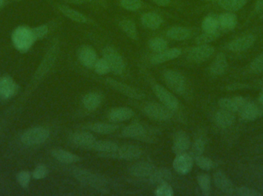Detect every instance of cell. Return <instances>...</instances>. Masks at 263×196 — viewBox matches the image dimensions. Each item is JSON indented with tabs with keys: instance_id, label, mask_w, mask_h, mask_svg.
Masks as SVG:
<instances>
[{
	"instance_id": "cell-1",
	"label": "cell",
	"mask_w": 263,
	"mask_h": 196,
	"mask_svg": "<svg viewBox=\"0 0 263 196\" xmlns=\"http://www.w3.org/2000/svg\"><path fill=\"white\" fill-rule=\"evenodd\" d=\"M72 175L76 180L85 186H90L94 189H103L109 184L107 179L100 174L94 173L84 169H75L72 170Z\"/></svg>"
},
{
	"instance_id": "cell-2",
	"label": "cell",
	"mask_w": 263,
	"mask_h": 196,
	"mask_svg": "<svg viewBox=\"0 0 263 196\" xmlns=\"http://www.w3.org/2000/svg\"><path fill=\"white\" fill-rule=\"evenodd\" d=\"M12 42L15 49L21 52L29 50L34 41H36L34 37L32 29L26 26H20L17 28L12 35Z\"/></svg>"
},
{
	"instance_id": "cell-3",
	"label": "cell",
	"mask_w": 263,
	"mask_h": 196,
	"mask_svg": "<svg viewBox=\"0 0 263 196\" xmlns=\"http://www.w3.org/2000/svg\"><path fill=\"white\" fill-rule=\"evenodd\" d=\"M103 56L109 64L110 72L112 73L120 75L124 72L126 69L124 60L115 48L112 46H106L103 50Z\"/></svg>"
},
{
	"instance_id": "cell-4",
	"label": "cell",
	"mask_w": 263,
	"mask_h": 196,
	"mask_svg": "<svg viewBox=\"0 0 263 196\" xmlns=\"http://www.w3.org/2000/svg\"><path fill=\"white\" fill-rule=\"evenodd\" d=\"M144 113L147 117L157 121H167L173 117V111L165 105L157 103H149L144 107Z\"/></svg>"
},
{
	"instance_id": "cell-5",
	"label": "cell",
	"mask_w": 263,
	"mask_h": 196,
	"mask_svg": "<svg viewBox=\"0 0 263 196\" xmlns=\"http://www.w3.org/2000/svg\"><path fill=\"white\" fill-rule=\"evenodd\" d=\"M165 83L175 93H183L186 89V81L185 77L177 71L167 70L163 73Z\"/></svg>"
},
{
	"instance_id": "cell-6",
	"label": "cell",
	"mask_w": 263,
	"mask_h": 196,
	"mask_svg": "<svg viewBox=\"0 0 263 196\" xmlns=\"http://www.w3.org/2000/svg\"><path fill=\"white\" fill-rule=\"evenodd\" d=\"M49 137L47 129L43 127H35L29 129L22 136V142L25 144L32 146L44 143Z\"/></svg>"
},
{
	"instance_id": "cell-7",
	"label": "cell",
	"mask_w": 263,
	"mask_h": 196,
	"mask_svg": "<svg viewBox=\"0 0 263 196\" xmlns=\"http://www.w3.org/2000/svg\"><path fill=\"white\" fill-rule=\"evenodd\" d=\"M106 84L109 87L112 88L114 90L117 91L119 93L122 94L128 98L136 99V100H142L145 98V95L141 91L124 84V83L117 81V80L108 78L106 80Z\"/></svg>"
},
{
	"instance_id": "cell-8",
	"label": "cell",
	"mask_w": 263,
	"mask_h": 196,
	"mask_svg": "<svg viewBox=\"0 0 263 196\" xmlns=\"http://www.w3.org/2000/svg\"><path fill=\"white\" fill-rule=\"evenodd\" d=\"M153 90L156 96L162 102V104L165 105L173 111L178 109L179 106V100L165 88L161 84H156L153 85Z\"/></svg>"
},
{
	"instance_id": "cell-9",
	"label": "cell",
	"mask_w": 263,
	"mask_h": 196,
	"mask_svg": "<svg viewBox=\"0 0 263 196\" xmlns=\"http://www.w3.org/2000/svg\"><path fill=\"white\" fill-rule=\"evenodd\" d=\"M215 48L209 45H197L189 51L188 58L195 63H202L214 54Z\"/></svg>"
},
{
	"instance_id": "cell-10",
	"label": "cell",
	"mask_w": 263,
	"mask_h": 196,
	"mask_svg": "<svg viewBox=\"0 0 263 196\" xmlns=\"http://www.w3.org/2000/svg\"><path fill=\"white\" fill-rule=\"evenodd\" d=\"M69 141L73 146L80 149H93L97 140L90 133L77 132L71 134Z\"/></svg>"
},
{
	"instance_id": "cell-11",
	"label": "cell",
	"mask_w": 263,
	"mask_h": 196,
	"mask_svg": "<svg viewBox=\"0 0 263 196\" xmlns=\"http://www.w3.org/2000/svg\"><path fill=\"white\" fill-rule=\"evenodd\" d=\"M142 155V150L139 146L135 145L126 144L119 146L114 154V159L117 160H138Z\"/></svg>"
},
{
	"instance_id": "cell-12",
	"label": "cell",
	"mask_w": 263,
	"mask_h": 196,
	"mask_svg": "<svg viewBox=\"0 0 263 196\" xmlns=\"http://www.w3.org/2000/svg\"><path fill=\"white\" fill-rule=\"evenodd\" d=\"M256 40V36L252 34L238 37L228 43L227 49L233 52H245L254 45Z\"/></svg>"
},
{
	"instance_id": "cell-13",
	"label": "cell",
	"mask_w": 263,
	"mask_h": 196,
	"mask_svg": "<svg viewBox=\"0 0 263 196\" xmlns=\"http://www.w3.org/2000/svg\"><path fill=\"white\" fill-rule=\"evenodd\" d=\"M77 56L80 63L83 64L86 69H93L96 62H97V54L95 49L89 46H82L77 52Z\"/></svg>"
},
{
	"instance_id": "cell-14",
	"label": "cell",
	"mask_w": 263,
	"mask_h": 196,
	"mask_svg": "<svg viewBox=\"0 0 263 196\" xmlns=\"http://www.w3.org/2000/svg\"><path fill=\"white\" fill-rule=\"evenodd\" d=\"M193 157L189 154H182L176 155L173 163L175 171L179 175H187L190 173L193 166Z\"/></svg>"
},
{
	"instance_id": "cell-15",
	"label": "cell",
	"mask_w": 263,
	"mask_h": 196,
	"mask_svg": "<svg viewBox=\"0 0 263 196\" xmlns=\"http://www.w3.org/2000/svg\"><path fill=\"white\" fill-rule=\"evenodd\" d=\"M156 170V167L153 163L148 162H139L132 165L128 169V172L133 177L137 178H149L153 172Z\"/></svg>"
},
{
	"instance_id": "cell-16",
	"label": "cell",
	"mask_w": 263,
	"mask_h": 196,
	"mask_svg": "<svg viewBox=\"0 0 263 196\" xmlns=\"http://www.w3.org/2000/svg\"><path fill=\"white\" fill-rule=\"evenodd\" d=\"M213 181L217 189L225 195H232L234 193L235 187L233 182L222 171L215 172Z\"/></svg>"
},
{
	"instance_id": "cell-17",
	"label": "cell",
	"mask_w": 263,
	"mask_h": 196,
	"mask_svg": "<svg viewBox=\"0 0 263 196\" xmlns=\"http://www.w3.org/2000/svg\"><path fill=\"white\" fill-rule=\"evenodd\" d=\"M191 146V140L186 133L178 131L173 137V144L172 149L176 155L185 154Z\"/></svg>"
},
{
	"instance_id": "cell-18",
	"label": "cell",
	"mask_w": 263,
	"mask_h": 196,
	"mask_svg": "<svg viewBox=\"0 0 263 196\" xmlns=\"http://www.w3.org/2000/svg\"><path fill=\"white\" fill-rule=\"evenodd\" d=\"M247 102L248 101L244 97L235 96L233 98L219 99L218 104L221 109L236 113L239 112Z\"/></svg>"
},
{
	"instance_id": "cell-19",
	"label": "cell",
	"mask_w": 263,
	"mask_h": 196,
	"mask_svg": "<svg viewBox=\"0 0 263 196\" xmlns=\"http://www.w3.org/2000/svg\"><path fill=\"white\" fill-rule=\"evenodd\" d=\"M119 146L110 140H99L96 141L93 149L99 153V155L103 158L114 159V154Z\"/></svg>"
},
{
	"instance_id": "cell-20",
	"label": "cell",
	"mask_w": 263,
	"mask_h": 196,
	"mask_svg": "<svg viewBox=\"0 0 263 196\" xmlns=\"http://www.w3.org/2000/svg\"><path fill=\"white\" fill-rule=\"evenodd\" d=\"M182 54V49L179 48H173V49H167L162 52L156 53L151 59L150 62L153 64H160L167 61H172L179 58Z\"/></svg>"
},
{
	"instance_id": "cell-21",
	"label": "cell",
	"mask_w": 263,
	"mask_h": 196,
	"mask_svg": "<svg viewBox=\"0 0 263 196\" xmlns=\"http://www.w3.org/2000/svg\"><path fill=\"white\" fill-rule=\"evenodd\" d=\"M58 9L65 16L75 23H80V24H89L92 21L90 18L84 14L66 5H58Z\"/></svg>"
},
{
	"instance_id": "cell-22",
	"label": "cell",
	"mask_w": 263,
	"mask_h": 196,
	"mask_svg": "<svg viewBox=\"0 0 263 196\" xmlns=\"http://www.w3.org/2000/svg\"><path fill=\"white\" fill-rule=\"evenodd\" d=\"M141 23L144 27L151 30L159 29L164 20L162 15L156 12H147L142 14L140 18Z\"/></svg>"
},
{
	"instance_id": "cell-23",
	"label": "cell",
	"mask_w": 263,
	"mask_h": 196,
	"mask_svg": "<svg viewBox=\"0 0 263 196\" xmlns=\"http://www.w3.org/2000/svg\"><path fill=\"white\" fill-rule=\"evenodd\" d=\"M134 115V111L131 108L117 107L109 111L108 118L114 123H120L130 120Z\"/></svg>"
},
{
	"instance_id": "cell-24",
	"label": "cell",
	"mask_w": 263,
	"mask_h": 196,
	"mask_svg": "<svg viewBox=\"0 0 263 196\" xmlns=\"http://www.w3.org/2000/svg\"><path fill=\"white\" fill-rule=\"evenodd\" d=\"M219 27L222 32L233 30L237 26L238 18L234 12H226L218 15Z\"/></svg>"
},
{
	"instance_id": "cell-25",
	"label": "cell",
	"mask_w": 263,
	"mask_h": 196,
	"mask_svg": "<svg viewBox=\"0 0 263 196\" xmlns=\"http://www.w3.org/2000/svg\"><path fill=\"white\" fill-rule=\"evenodd\" d=\"M228 68V61L225 54L219 53L213 60L210 66V73L215 76H220L227 72Z\"/></svg>"
},
{
	"instance_id": "cell-26",
	"label": "cell",
	"mask_w": 263,
	"mask_h": 196,
	"mask_svg": "<svg viewBox=\"0 0 263 196\" xmlns=\"http://www.w3.org/2000/svg\"><path fill=\"white\" fill-rule=\"evenodd\" d=\"M165 35L170 39L175 40V41H185L191 38L193 33L191 29L189 28L183 27V26H174L168 29Z\"/></svg>"
},
{
	"instance_id": "cell-27",
	"label": "cell",
	"mask_w": 263,
	"mask_h": 196,
	"mask_svg": "<svg viewBox=\"0 0 263 196\" xmlns=\"http://www.w3.org/2000/svg\"><path fill=\"white\" fill-rule=\"evenodd\" d=\"M216 124L222 128H228L233 126L236 122L234 113L227 110L221 109L215 115Z\"/></svg>"
},
{
	"instance_id": "cell-28",
	"label": "cell",
	"mask_w": 263,
	"mask_h": 196,
	"mask_svg": "<svg viewBox=\"0 0 263 196\" xmlns=\"http://www.w3.org/2000/svg\"><path fill=\"white\" fill-rule=\"evenodd\" d=\"M17 86L12 78L4 77L0 79V97L9 98L16 93Z\"/></svg>"
},
{
	"instance_id": "cell-29",
	"label": "cell",
	"mask_w": 263,
	"mask_h": 196,
	"mask_svg": "<svg viewBox=\"0 0 263 196\" xmlns=\"http://www.w3.org/2000/svg\"><path fill=\"white\" fill-rule=\"evenodd\" d=\"M51 154L55 160H58L60 163H65V164H72V163L80 162L81 160L79 156L68 152L64 149H53Z\"/></svg>"
},
{
	"instance_id": "cell-30",
	"label": "cell",
	"mask_w": 263,
	"mask_h": 196,
	"mask_svg": "<svg viewBox=\"0 0 263 196\" xmlns=\"http://www.w3.org/2000/svg\"><path fill=\"white\" fill-rule=\"evenodd\" d=\"M173 178V174L170 169L166 168H161V169H156V170L153 172V175L149 177V181L152 184L159 185L162 183H168Z\"/></svg>"
},
{
	"instance_id": "cell-31",
	"label": "cell",
	"mask_w": 263,
	"mask_h": 196,
	"mask_svg": "<svg viewBox=\"0 0 263 196\" xmlns=\"http://www.w3.org/2000/svg\"><path fill=\"white\" fill-rule=\"evenodd\" d=\"M103 97L97 92H91L85 95L83 98V106L87 111H96L101 105Z\"/></svg>"
},
{
	"instance_id": "cell-32",
	"label": "cell",
	"mask_w": 263,
	"mask_h": 196,
	"mask_svg": "<svg viewBox=\"0 0 263 196\" xmlns=\"http://www.w3.org/2000/svg\"><path fill=\"white\" fill-rule=\"evenodd\" d=\"M145 134V129L140 123H132L125 126L122 130V135L126 138L141 139Z\"/></svg>"
},
{
	"instance_id": "cell-33",
	"label": "cell",
	"mask_w": 263,
	"mask_h": 196,
	"mask_svg": "<svg viewBox=\"0 0 263 196\" xmlns=\"http://www.w3.org/2000/svg\"><path fill=\"white\" fill-rule=\"evenodd\" d=\"M119 27L123 33L126 34L129 38L133 40H137L139 37L137 27L136 23L129 18H124L119 21Z\"/></svg>"
},
{
	"instance_id": "cell-34",
	"label": "cell",
	"mask_w": 263,
	"mask_h": 196,
	"mask_svg": "<svg viewBox=\"0 0 263 196\" xmlns=\"http://www.w3.org/2000/svg\"><path fill=\"white\" fill-rule=\"evenodd\" d=\"M89 129L96 134H112L116 132L119 129V126L116 123H102V122H97V123H92L89 125Z\"/></svg>"
},
{
	"instance_id": "cell-35",
	"label": "cell",
	"mask_w": 263,
	"mask_h": 196,
	"mask_svg": "<svg viewBox=\"0 0 263 196\" xmlns=\"http://www.w3.org/2000/svg\"><path fill=\"white\" fill-rule=\"evenodd\" d=\"M241 117L247 121H253L259 117V111L258 106L251 102H247L241 109Z\"/></svg>"
},
{
	"instance_id": "cell-36",
	"label": "cell",
	"mask_w": 263,
	"mask_h": 196,
	"mask_svg": "<svg viewBox=\"0 0 263 196\" xmlns=\"http://www.w3.org/2000/svg\"><path fill=\"white\" fill-rule=\"evenodd\" d=\"M219 6L227 12H235L242 9L247 3V0H219Z\"/></svg>"
},
{
	"instance_id": "cell-37",
	"label": "cell",
	"mask_w": 263,
	"mask_h": 196,
	"mask_svg": "<svg viewBox=\"0 0 263 196\" xmlns=\"http://www.w3.org/2000/svg\"><path fill=\"white\" fill-rule=\"evenodd\" d=\"M202 29L205 32H213L220 30L218 15H208L202 21Z\"/></svg>"
},
{
	"instance_id": "cell-38",
	"label": "cell",
	"mask_w": 263,
	"mask_h": 196,
	"mask_svg": "<svg viewBox=\"0 0 263 196\" xmlns=\"http://www.w3.org/2000/svg\"><path fill=\"white\" fill-rule=\"evenodd\" d=\"M119 6L125 10L136 12L144 9L147 4L142 0H118Z\"/></svg>"
},
{
	"instance_id": "cell-39",
	"label": "cell",
	"mask_w": 263,
	"mask_h": 196,
	"mask_svg": "<svg viewBox=\"0 0 263 196\" xmlns=\"http://www.w3.org/2000/svg\"><path fill=\"white\" fill-rule=\"evenodd\" d=\"M148 46L155 53H159L168 49V41L162 37H154L148 40Z\"/></svg>"
},
{
	"instance_id": "cell-40",
	"label": "cell",
	"mask_w": 263,
	"mask_h": 196,
	"mask_svg": "<svg viewBox=\"0 0 263 196\" xmlns=\"http://www.w3.org/2000/svg\"><path fill=\"white\" fill-rule=\"evenodd\" d=\"M222 32V31L221 29L213 32H203V33L196 37L195 41L197 45H209L219 38Z\"/></svg>"
},
{
	"instance_id": "cell-41",
	"label": "cell",
	"mask_w": 263,
	"mask_h": 196,
	"mask_svg": "<svg viewBox=\"0 0 263 196\" xmlns=\"http://www.w3.org/2000/svg\"><path fill=\"white\" fill-rule=\"evenodd\" d=\"M197 183L204 195H209L211 190V179L208 174L202 173L197 177Z\"/></svg>"
},
{
	"instance_id": "cell-42",
	"label": "cell",
	"mask_w": 263,
	"mask_h": 196,
	"mask_svg": "<svg viewBox=\"0 0 263 196\" xmlns=\"http://www.w3.org/2000/svg\"><path fill=\"white\" fill-rule=\"evenodd\" d=\"M205 143L202 139H196L193 144L190 146V155L193 157V160L196 157L202 156L205 151Z\"/></svg>"
},
{
	"instance_id": "cell-43",
	"label": "cell",
	"mask_w": 263,
	"mask_h": 196,
	"mask_svg": "<svg viewBox=\"0 0 263 196\" xmlns=\"http://www.w3.org/2000/svg\"><path fill=\"white\" fill-rule=\"evenodd\" d=\"M196 165L204 171H210L214 168V162L211 159L208 157H203V156H199L194 159Z\"/></svg>"
},
{
	"instance_id": "cell-44",
	"label": "cell",
	"mask_w": 263,
	"mask_h": 196,
	"mask_svg": "<svg viewBox=\"0 0 263 196\" xmlns=\"http://www.w3.org/2000/svg\"><path fill=\"white\" fill-rule=\"evenodd\" d=\"M93 69L99 75H105L110 72V68H109V64L103 58L97 59Z\"/></svg>"
},
{
	"instance_id": "cell-45",
	"label": "cell",
	"mask_w": 263,
	"mask_h": 196,
	"mask_svg": "<svg viewBox=\"0 0 263 196\" xmlns=\"http://www.w3.org/2000/svg\"><path fill=\"white\" fill-rule=\"evenodd\" d=\"M155 195L156 196H173L174 195L173 189L168 183H162L159 185L155 191Z\"/></svg>"
},
{
	"instance_id": "cell-46",
	"label": "cell",
	"mask_w": 263,
	"mask_h": 196,
	"mask_svg": "<svg viewBox=\"0 0 263 196\" xmlns=\"http://www.w3.org/2000/svg\"><path fill=\"white\" fill-rule=\"evenodd\" d=\"M250 69L255 74H259L263 72V52L252 61L250 64Z\"/></svg>"
},
{
	"instance_id": "cell-47",
	"label": "cell",
	"mask_w": 263,
	"mask_h": 196,
	"mask_svg": "<svg viewBox=\"0 0 263 196\" xmlns=\"http://www.w3.org/2000/svg\"><path fill=\"white\" fill-rule=\"evenodd\" d=\"M236 195L239 196H262V193L259 191L256 190L247 186H241L236 189Z\"/></svg>"
},
{
	"instance_id": "cell-48",
	"label": "cell",
	"mask_w": 263,
	"mask_h": 196,
	"mask_svg": "<svg viewBox=\"0 0 263 196\" xmlns=\"http://www.w3.org/2000/svg\"><path fill=\"white\" fill-rule=\"evenodd\" d=\"M32 29L35 40L41 39V38H44L47 35L48 32H49V29H48V27L46 26H38V27L34 28V29Z\"/></svg>"
},
{
	"instance_id": "cell-49",
	"label": "cell",
	"mask_w": 263,
	"mask_h": 196,
	"mask_svg": "<svg viewBox=\"0 0 263 196\" xmlns=\"http://www.w3.org/2000/svg\"><path fill=\"white\" fill-rule=\"evenodd\" d=\"M48 173L47 168L45 166H39L35 168L33 172V177L36 180H40V179L44 178L46 177Z\"/></svg>"
},
{
	"instance_id": "cell-50",
	"label": "cell",
	"mask_w": 263,
	"mask_h": 196,
	"mask_svg": "<svg viewBox=\"0 0 263 196\" xmlns=\"http://www.w3.org/2000/svg\"><path fill=\"white\" fill-rule=\"evenodd\" d=\"M17 180L23 187H26L30 180V175L27 172H21L17 176Z\"/></svg>"
},
{
	"instance_id": "cell-51",
	"label": "cell",
	"mask_w": 263,
	"mask_h": 196,
	"mask_svg": "<svg viewBox=\"0 0 263 196\" xmlns=\"http://www.w3.org/2000/svg\"><path fill=\"white\" fill-rule=\"evenodd\" d=\"M150 1L153 2L156 6H163V7L179 6L176 0H150Z\"/></svg>"
},
{
	"instance_id": "cell-52",
	"label": "cell",
	"mask_w": 263,
	"mask_h": 196,
	"mask_svg": "<svg viewBox=\"0 0 263 196\" xmlns=\"http://www.w3.org/2000/svg\"><path fill=\"white\" fill-rule=\"evenodd\" d=\"M65 3H69V4L74 5H83L88 4V3H92L91 0H63Z\"/></svg>"
},
{
	"instance_id": "cell-53",
	"label": "cell",
	"mask_w": 263,
	"mask_h": 196,
	"mask_svg": "<svg viewBox=\"0 0 263 196\" xmlns=\"http://www.w3.org/2000/svg\"><path fill=\"white\" fill-rule=\"evenodd\" d=\"M255 11L257 13H263V0H256Z\"/></svg>"
},
{
	"instance_id": "cell-54",
	"label": "cell",
	"mask_w": 263,
	"mask_h": 196,
	"mask_svg": "<svg viewBox=\"0 0 263 196\" xmlns=\"http://www.w3.org/2000/svg\"><path fill=\"white\" fill-rule=\"evenodd\" d=\"M92 1V3H93V4L96 5H100V6H104L105 0H91Z\"/></svg>"
},
{
	"instance_id": "cell-55",
	"label": "cell",
	"mask_w": 263,
	"mask_h": 196,
	"mask_svg": "<svg viewBox=\"0 0 263 196\" xmlns=\"http://www.w3.org/2000/svg\"><path fill=\"white\" fill-rule=\"evenodd\" d=\"M260 101H261V103H262L263 104V92L262 93V95H261V96H260Z\"/></svg>"
},
{
	"instance_id": "cell-56",
	"label": "cell",
	"mask_w": 263,
	"mask_h": 196,
	"mask_svg": "<svg viewBox=\"0 0 263 196\" xmlns=\"http://www.w3.org/2000/svg\"><path fill=\"white\" fill-rule=\"evenodd\" d=\"M3 0H0V7H1L2 5H3Z\"/></svg>"
},
{
	"instance_id": "cell-57",
	"label": "cell",
	"mask_w": 263,
	"mask_h": 196,
	"mask_svg": "<svg viewBox=\"0 0 263 196\" xmlns=\"http://www.w3.org/2000/svg\"><path fill=\"white\" fill-rule=\"evenodd\" d=\"M205 1L214 2V1H219V0H205Z\"/></svg>"
},
{
	"instance_id": "cell-58",
	"label": "cell",
	"mask_w": 263,
	"mask_h": 196,
	"mask_svg": "<svg viewBox=\"0 0 263 196\" xmlns=\"http://www.w3.org/2000/svg\"><path fill=\"white\" fill-rule=\"evenodd\" d=\"M262 81H263V76H262Z\"/></svg>"
}]
</instances>
